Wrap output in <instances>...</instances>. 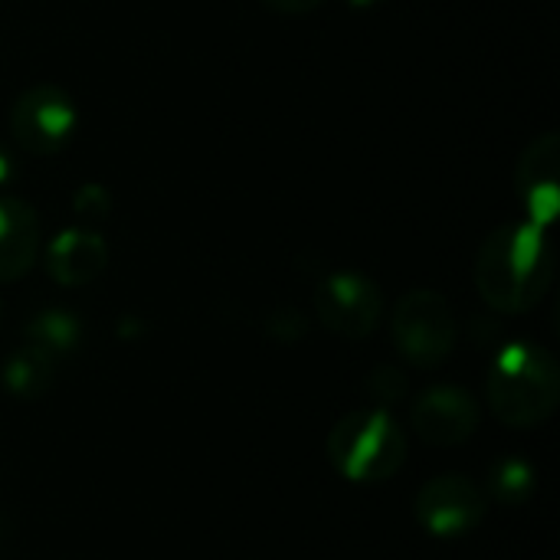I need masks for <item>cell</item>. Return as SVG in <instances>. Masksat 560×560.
<instances>
[{"instance_id": "cell-5", "label": "cell", "mask_w": 560, "mask_h": 560, "mask_svg": "<svg viewBox=\"0 0 560 560\" xmlns=\"http://www.w3.org/2000/svg\"><path fill=\"white\" fill-rule=\"evenodd\" d=\"M79 128L75 98L56 82H36L23 89L10 105V138L20 151L36 158L59 154Z\"/></svg>"}, {"instance_id": "cell-3", "label": "cell", "mask_w": 560, "mask_h": 560, "mask_svg": "<svg viewBox=\"0 0 560 560\" xmlns=\"http://www.w3.org/2000/svg\"><path fill=\"white\" fill-rule=\"evenodd\" d=\"M328 459L348 482L381 486L407 463V436L390 410H354L331 427Z\"/></svg>"}, {"instance_id": "cell-18", "label": "cell", "mask_w": 560, "mask_h": 560, "mask_svg": "<svg viewBox=\"0 0 560 560\" xmlns=\"http://www.w3.org/2000/svg\"><path fill=\"white\" fill-rule=\"evenodd\" d=\"M259 3L282 16H305V13H315L318 7H325V0H259Z\"/></svg>"}, {"instance_id": "cell-13", "label": "cell", "mask_w": 560, "mask_h": 560, "mask_svg": "<svg viewBox=\"0 0 560 560\" xmlns=\"http://www.w3.org/2000/svg\"><path fill=\"white\" fill-rule=\"evenodd\" d=\"M23 341L39 348L52 361H59V358H69V354L79 351V345H82V322L69 308H43V312H36L26 322Z\"/></svg>"}, {"instance_id": "cell-7", "label": "cell", "mask_w": 560, "mask_h": 560, "mask_svg": "<svg viewBox=\"0 0 560 560\" xmlns=\"http://www.w3.org/2000/svg\"><path fill=\"white\" fill-rule=\"evenodd\" d=\"M413 515L427 535H433L440 541H456L482 525L486 492L469 476L446 472V476L430 479L420 489V495L413 502Z\"/></svg>"}, {"instance_id": "cell-21", "label": "cell", "mask_w": 560, "mask_h": 560, "mask_svg": "<svg viewBox=\"0 0 560 560\" xmlns=\"http://www.w3.org/2000/svg\"><path fill=\"white\" fill-rule=\"evenodd\" d=\"M0 315H3V305H0Z\"/></svg>"}, {"instance_id": "cell-4", "label": "cell", "mask_w": 560, "mask_h": 560, "mask_svg": "<svg viewBox=\"0 0 560 560\" xmlns=\"http://www.w3.org/2000/svg\"><path fill=\"white\" fill-rule=\"evenodd\" d=\"M390 338L400 358L413 368H440L456 348V315L433 289L407 292L390 315Z\"/></svg>"}, {"instance_id": "cell-19", "label": "cell", "mask_w": 560, "mask_h": 560, "mask_svg": "<svg viewBox=\"0 0 560 560\" xmlns=\"http://www.w3.org/2000/svg\"><path fill=\"white\" fill-rule=\"evenodd\" d=\"M13 177H16V158H13V151L0 141V187H7Z\"/></svg>"}, {"instance_id": "cell-17", "label": "cell", "mask_w": 560, "mask_h": 560, "mask_svg": "<svg viewBox=\"0 0 560 560\" xmlns=\"http://www.w3.org/2000/svg\"><path fill=\"white\" fill-rule=\"evenodd\" d=\"M266 331L276 338V341H299V338H305V331H308V318L299 312V308H276V312H269V318H266Z\"/></svg>"}, {"instance_id": "cell-2", "label": "cell", "mask_w": 560, "mask_h": 560, "mask_svg": "<svg viewBox=\"0 0 560 560\" xmlns=\"http://www.w3.org/2000/svg\"><path fill=\"white\" fill-rule=\"evenodd\" d=\"M486 400L499 423L515 430L541 427L560 400V368L555 354L535 341L505 345L486 374Z\"/></svg>"}, {"instance_id": "cell-12", "label": "cell", "mask_w": 560, "mask_h": 560, "mask_svg": "<svg viewBox=\"0 0 560 560\" xmlns=\"http://www.w3.org/2000/svg\"><path fill=\"white\" fill-rule=\"evenodd\" d=\"M0 381H3V390L13 394L16 400H39L43 394H49L56 381V361L23 341L13 354H7L0 368Z\"/></svg>"}, {"instance_id": "cell-6", "label": "cell", "mask_w": 560, "mask_h": 560, "mask_svg": "<svg viewBox=\"0 0 560 560\" xmlns=\"http://www.w3.org/2000/svg\"><path fill=\"white\" fill-rule=\"evenodd\" d=\"M315 315L331 335L364 341L374 335L384 315L381 285L354 269L328 272L315 289Z\"/></svg>"}, {"instance_id": "cell-15", "label": "cell", "mask_w": 560, "mask_h": 560, "mask_svg": "<svg viewBox=\"0 0 560 560\" xmlns=\"http://www.w3.org/2000/svg\"><path fill=\"white\" fill-rule=\"evenodd\" d=\"M364 394H368L371 407H377V410H394L397 404L407 400V377H404V371H397V368H390V364H381L377 371L368 374Z\"/></svg>"}, {"instance_id": "cell-16", "label": "cell", "mask_w": 560, "mask_h": 560, "mask_svg": "<svg viewBox=\"0 0 560 560\" xmlns=\"http://www.w3.org/2000/svg\"><path fill=\"white\" fill-rule=\"evenodd\" d=\"M72 213L79 220V226H95L105 223L112 217V194L102 184H82L72 194Z\"/></svg>"}, {"instance_id": "cell-9", "label": "cell", "mask_w": 560, "mask_h": 560, "mask_svg": "<svg viewBox=\"0 0 560 560\" xmlns=\"http://www.w3.org/2000/svg\"><path fill=\"white\" fill-rule=\"evenodd\" d=\"M515 190L528 223L551 230L560 217V135H538L515 164Z\"/></svg>"}, {"instance_id": "cell-10", "label": "cell", "mask_w": 560, "mask_h": 560, "mask_svg": "<svg viewBox=\"0 0 560 560\" xmlns=\"http://www.w3.org/2000/svg\"><path fill=\"white\" fill-rule=\"evenodd\" d=\"M43 266L56 285L82 289L108 269V243L95 226L59 230L43 253Z\"/></svg>"}, {"instance_id": "cell-14", "label": "cell", "mask_w": 560, "mask_h": 560, "mask_svg": "<svg viewBox=\"0 0 560 560\" xmlns=\"http://www.w3.org/2000/svg\"><path fill=\"white\" fill-rule=\"evenodd\" d=\"M486 492L509 509L525 505L538 492V469L525 456H499L489 466L486 476Z\"/></svg>"}, {"instance_id": "cell-20", "label": "cell", "mask_w": 560, "mask_h": 560, "mask_svg": "<svg viewBox=\"0 0 560 560\" xmlns=\"http://www.w3.org/2000/svg\"><path fill=\"white\" fill-rule=\"evenodd\" d=\"M348 7H354V10H374V7H381L384 0H345Z\"/></svg>"}, {"instance_id": "cell-11", "label": "cell", "mask_w": 560, "mask_h": 560, "mask_svg": "<svg viewBox=\"0 0 560 560\" xmlns=\"http://www.w3.org/2000/svg\"><path fill=\"white\" fill-rule=\"evenodd\" d=\"M43 233L36 210L20 197H0V282L23 279L39 256Z\"/></svg>"}, {"instance_id": "cell-8", "label": "cell", "mask_w": 560, "mask_h": 560, "mask_svg": "<svg viewBox=\"0 0 560 560\" xmlns=\"http://www.w3.org/2000/svg\"><path fill=\"white\" fill-rule=\"evenodd\" d=\"M410 423L423 443L436 450H453L472 440L479 427V400L466 387L433 384L413 400Z\"/></svg>"}, {"instance_id": "cell-1", "label": "cell", "mask_w": 560, "mask_h": 560, "mask_svg": "<svg viewBox=\"0 0 560 560\" xmlns=\"http://www.w3.org/2000/svg\"><path fill=\"white\" fill-rule=\"evenodd\" d=\"M555 282V246L548 230L522 220L486 236L476 256V292L499 315L532 312Z\"/></svg>"}]
</instances>
